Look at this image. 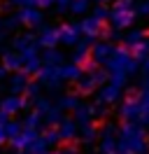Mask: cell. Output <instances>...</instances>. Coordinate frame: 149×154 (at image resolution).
<instances>
[{
	"instance_id": "6da1fadb",
	"label": "cell",
	"mask_w": 149,
	"mask_h": 154,
	"mask_svg": "<svg viewBox=\"0 0 149 154\" xmlns=\"http://www.w3.org/2000/svg\"><path fill=\"white\" fill-rule=\"evenodd\" d=\"M144 152V133L142 128L126 124L117 140V154H142Z\"/></svg>"
},
{
	"instance_id": "7a4b0ae2",
	"label": "cell",
	"mask_w": 149,
	"mask_h": 154,
	"mask_svg": "<svg viewBox=\"0 0 149 154\" xmlns=\"http://www.w3.org/2000/svg\"><path fill=\"white\" fill-rule=\"evenodd\" d=\"M105 66H107V72H110V75L112 72H126V75H130V72H135L140 68V61L133 56V51H130L128 47H117Z\"/></svg>"
},
{
	"instance_id": "3957f363",
	"label": "cell",
	"mask_w": 149,
	"mask_h": 154,
	"mask_svg": "<svg viewBox=\"0 0 149 154\" xmlns=\"http://www.w3.org/2000/svg\"><path fill=\"white\" fill-rule=\"evenodd\" d=\"M138 17V12L133 7V0H117L114 2V7H112V14H110V21H112V28H126L130 26L133 21Z\"/></svg>"
},
{
	"instance_id": "277c9868",
	"label": "cell",
	"mask_w": 149,
	"mask_h": 154,
	"mask_svg": "<svg viewBox=\"0 0 149 154\" xmlns=\"http://www.w3.org/2000/svg\"><path fill=\"white\" fill-rule=\"evenodd\" d=\"M58 33H61V45H79V38H82V26L79 23H63L58 26Z\"/></svg>"
},
{
	"instance_id": "5b68a950",
	"label": "cell",
	"mask_w": 149,
	"mask_h": 154,
	"mask_svg": "<svg viewBox=\"0 0 149 154\" xmlns=\"http://www.w3.org/2000/svg\"><path fill=\"white\" fill-rule=\"evenodd\" d=\"M23 107H26V98L17 96V94H12V96H7L2 103H0V115L12 117V115H17L19 110H23Z\"/></svg>"
},
{
	"instance_id": "8992f818",
	"label": "cell",
	"mask_w": 149,
	"mask_h": 154,
	"mask_svg": "<svg viewBox=\"0 0 149 154\" xmlns=\"http://www.w3.org/2000/svg\"><path fill=\"white\" fill-rule=\"evenodd\" d=\"M121 117H123V119H140V117H142L140 96H128L121 103Z\"/></svg>"
},
{
	"instance_id": "52a82bcc",
	"label": "cell",
	"mask_w": 149,
	"mask_h": 154,
	"mask_svg": "<svg viewBox=\"0 0 149 154\" xmlns=\"http://www.w3.org/2000/svg\"><path fill=\"white\" fill-rule=\"evenodd\" d=\"M40 82L42 84H49V87H58L63 79H61V66H42V70L37 72Z\"/></svg>"
},
{
	"instance_id": "ba28073f",
	"label": "cell",
	"mask_w": 149,
	"mask_h": 154,
	"mask_svg": "<svg viewBox=\"0 0 149 154\" xmlns=\"http://www.w3.org/2000/svg\"><path fill=\"white\" fill-rule=\"evenodd\" d=\"M37 45L44 49H54L56 45H61V33L58 28H51V26H47V28L40 30V38H37Z\"/></svg>"
},
{
	"instance_id": "9c48e42d",
	"label": "cell",
	"mask_w": 149,
	"mask_h": 154,
	"mask_svg": "<svg viewBox=\"0 0 149 154\" xmlns=\"http://www.w3.org/2000/svg\"><path fill=\"white\" fill-rule=\"evenodd\" d=\"M114 45L112 42H96V45H91V56L96 63H107L110 61V56L114 54Z\"/></svg>"
},
{
	"instance_id": "30bf717a",
	"label": "cell",
	"mask_w": 149,
	"mask_h": 154,
	"mask_svg": "<svg viewBox=\"0 0 149 154\" xmlns=\"http://www.w3.org/2000/svg\"><path fill=\"white\" fill-rule=\"evenodd\" d=\"M79 26H82V35H86V38H100L102 33V21H98L96 17L79 21Z\"/></svg>"
},
{
	"instance_id": "8fae6325",
	"label": "cell",
	"mask_w": 149,
	"mask_h": 154,
	"mask_svg": "<svg viewBox=\"0 0 149 154\" xmlns=\"http://www.w3.org/2000/svg\"><path fill=\"white\" fill-rule=\"evenodd\" d=\"M19 19L21 23H26V26H40L42 23V12L37 10V7H23V10L19 12Z\"/></svg>"
},
{
	"instance_id": "7c38bea8",
	"label": "cell",
	"mask_w": 149,
	"mask_h": 154,
	"mask_svg": "<svg viewBox=\"0 0 149 154\" xmlns=\"http://www.w3.org/2000/svg\"><path fill=\"white\" fill-rule=\"evenodd\" d=\"M2 68L5 70H23V58H21V54H17V51H7L5 54V58H2Z\"/></svg>"
},
{
	"instance_id": "4fadbf2b",
	"label": "cell",
	"mask_w": 149,
	"mask_h": 154,
	"mask_svg": "<svg viewBox=\"0 0 149 154\" xmlns=\"http://www.w3.org/2000/svg\"><path fill=\"white\" fill-rule=\"evenodd\" d=\"M91 117H93V107L89 105H79L74 110V124L77 126H91Z\"/></svg>"
},
{
	"instance_id": "5bb4252c",
	"label": "cell",
	"mask_w": 149,
	"mask_h": 154,
	"mask_svg": "<svg viewBox=\"0 0 149 154\" xmlns=\"http://www.w3.org/2000/svg\"><path fill=\"white\" fill-rule=\"evenodd\" d=\"M119 96H121V87L112 84V82H107L100 89V103H112V100H117Z\"/></svg>"
},
{
	"instance_id": "9a60e30c",
	"label": "cell",
	"mask_w": 149,
	"mask_h": 154,
	"mask_svg": "<svg viewBox=\"0 0 149 154\" xmlns=\"http://www.w3.org/2000/svg\"><path fill=\"white\" fill-rule=\"evenodd\" d=\"M61 79L72 82V79H82V66L70 63V66H61Z\"/></svg>"
},
{
	"instance_id": "2e32d148",
	"label": "cell",
	"mask_w": 149,
	"mask_h": 154,
	"mask_svg": "<svg viewBox=\"0 0 149 154\" xmlns=\"http://www.w3.org/2000/svg\"><path fill=\"white\" fill-rule=\"evenodd\" d=\"M74 133H77V124H74V122L63 119V122L58 124V135H61V140H72Z\"/></svg>"
},
{
	"instance_id": "e0dca14e",
	"label": "cell",
	"mask_w": 149,
	"mask_h": 154,
	"mask_svg": "<svg viewBox=\"0 0 149 154\" xmlns=\"http://www.w3.org/2000/svg\"><path fill=\"white\" fill-rule=\"evenodd\" d=\"M89 54H91V45H89V42H79L77 49H74V54H72V63L84 66V61L89 58Z\"/></svg>"
},
{
	"instance_id": "ac0fdd59",
	"label": "cell",
	"mask_w": 149,
	"mask_h": 154,
	"mask_svg": "<svg viewBox=\"0 0 149 154\" xmlns=\"http://www.w3.org/2000/svg\"><path fill=\"white\" fill-rule=\"evenodd\" d=\"M42 63L44 66H61L63 63V54L56 51V49H47L44 56H42Z\"/></svg>"
},
{
	"instance_id": "d6986e66",
	"label": "cell",
	"mask_w": 149,
	"mask_h": 154,
	"mask_svg": "<svg viewBox=\"0 0 149 154\" xmlns=\"http://www.w3.org/2000/svg\"><path fill=\"white\" fill-rule=\"evenodd\" d=\"M26 72H19V75L12 77V91L14 94H19V91H26L28 89V79H26Z\"/></svg>"
},
{
	"instance_id": "ffe728a7",
	"label": "cell",
	"mask_w": 149,
	"mask_h": 154,
	"mask_svg": "<svg viewBox=\"0 0 149 154\" xmlns=\"http://www.w3.org/2000/svg\"><path fill=\"white\" fill-rule=\"evenodd\" d=\"M123 42H126V47H128V49L138 47L140 42H144V33H142V30H133V33H128V35L123 38Z\"/></svg>"
},
{
	"instance_id": "44dd1931",
	"label": "cell",
	"mask_w": 149,
	"mask_h": 154,
	"mask_svg": "<svg viewBox=\"0 0 149 154\" xmlns=\"http://www.w3.org/2000/svg\"><path fill=\"white\" fill-rule=\"evenodd\" d=\"M79 105H82V103H79L77 96H65V98L58 100V110H77Z\"/></svg>"
},
{
	"instance_id": "7402d4cb",
	"label": "cell",
	"mask_w": 149,
	"mask_h": 154,
	"mask_svg": "<svg viewBox=\"0 0 149 154\" xmlns=\"http://www.w3.org/2000/svg\"><path fill=\"white\" fill-rule=\"evenodd\" d=\"M96 87H98V82L93 79V75L82 77V79H79V91H82V94H91V91H93Z\"/></svg>"
},
{
	"instance_id": "603a6c76",
	"label": "cell",
	"mask_w": 149,
	"mask_h": 154,
	"mask_svg": "<svg viewBox=\"0 0 149 154\" xmlns=\"http://www.w3.org/2000/svg\"><path fill=\"white\" fill-rule=\"evenodd\" d=\"M40 122H42V115H40V112H30V115L23 119V128H30V131H35L37 126H40Z\"/></svg>"
},
{
	"instance_id": "cb8c5ba5",
	"label": "cell",
	"mask_w": 149,
	"mask_h": 154,
	"mask_svg": "<svg viewBox=\"0 0 149 154\" xmlns=\"http://www.w3.org/2000/svg\"><path fill=\"white\" fill-rule=\"evenodd\" d=\"M21 131H23V126L14 124V122H7V124H5V135H7V140H14Z\"/></svg>"
},
{
	"instance_id": "d4e9b609",
	"label": "cell",
	"mask_w": 149,
	"mask_h": 154,
	"mask_svg": "<svg viewBox=\"0 0 149 154\" xmlns=\"http://www.w3.org/2000/svg\"><path fill=\"white\" fill-rule=\"evenodd\" d=\"M56 0H19V5H23V7H49V5H54Z\"/></svg>"
},
{
	"instance_id": "484cf974",
	"label": "cell",
	"mask_w": 149,
	"mask_h": 154,
	"mask_svg": "<svg viewBox=\"0 0 149 154\" xmlns=\"http://www.w3.org/2000/svg\"><path fill=\"white\" fill-rule=\"evenodd\" d=\"M86 10H89V0H72V5H70V12L74 14H84Z\"/></svg>"
},
{
	"instance_id": "4316f807",
	"label": "cell",
	"mask_w": 149,
	"mask_h": 154,
	"mask_svg": "<svg viewBox=\"0 0 149 154\" xmlns=\"http://www.w3.org/2000/svg\"><path fill=\"white\" fill-rule=\"evenodd\" d=\"M110 14H112V10H107L105 5H98V7L93 10V17H96L98 21H107V19H110Z\"/></svg>"
},
{
	"instance_id": "83f0119b",
	"label": "cell",
	"mask_w": 149,
	"mask_h": 154,
	"mask_svg": "<svg viewBox=\"0 0 149 154\" xmlns=\"http://www.w3.org/2000/svg\"><path fill=\"white\" fill-rule=\"evenodd\" d=\"M126 79H128L126 72H112V75H110V82H112V84H117V87H123Z\"/></svg>"
},
{
	"instance_id": "f1b7e54d",
	"label": "cell",
	"mask_w": 149,
	"mask_h": 154,
	"mask_svg": "<svg viewBox=\"0 0 149 154\" xmlns=\"http://www.w3.org/2000/svg\"><path fill=\"white\" fill-rule=\"evenodd\" d=\"M135 12H138L140 17H147V14H149V0H142L138 7H135Z\"/></svg>"
},
{
	"instance_id": "f546056e",
	"label": "cell",
	"mask_w": 149,
	"mask_h": 154,
	"mask_svg": "<svg viewBox=\"0 0 149 154\" xmlns=\"http://www.w3.org/2000/svg\"><path fill=\"white\" fill-rule=\"evenodd\" d=\"M19 23H21V19H19V14H17V17H9V19L5 21V30H12V28H17Z\"/></svg>"
},
{
	"instance_id": "4dcf8cb0",
	"label": "cell",
	"mask_w": 149,
	"mask_h": 154,
	"mask_svg": "<svg viewBox=\"0 0 149 154\" xmlns=\"http://www.w3.org/2000/svg\"><path fill=\"white\" fill-rule=\"evenodd\" d=\"M56 5H58V10H61V12H65V10H70L72 0H56Z\"/></svg>"
},
{
	"instance_id": "1f68e13d",
	"label": "cell",
	"mask_w": 149,
	"mask_h": 154,
	"mask_svg": "<svg viewBox=\"0 0 149 154\" xmlns=\"http://www.w3.org/2000/svg\"><path fill=\"white\" fill-rule=\"evenodd\" d=\"M142 68H144V70H147V72H149V56L144 58V61H142Z\"/></svg>"
},
{
	"instance_id": "d6a6232c",
	"label": "cell",
	"mask_w": 149,
	"mask_h": 154,
	"mask_svg": "<svg viewBox=\"0 0 149 154\" xmlns=\"http://www.w3.org/2000/svg\"><path fill=\"white\" fill-rule=\"evenodd\" d=\"M58 154H77V152H72V149H65V152H58Z\"/></svg>"
},
{
	"instance_id": "836d02e7",
	"label": "cell",
	"mask_w": 149,
	"mask_h": 154,
	"mask_svg": "<svg viewBox=\"0 0 149 154\" xmlns=\"http://www.w3.org/2000/svg\"><path fill=\"white\" fill-rule=\"evenodd\" d=\"M2 30H5V21L0 19V33H2Z\"/></svg>"
},
{
	"instance_id": "e575fe53",
	"label": "cell",
	"mask_w": 149,
	"mask_h": 154,
	"mask_svg": "<svg viewBox=\"0 0 149 154\" xmlns=\"http://www.w3.org/2000/svg\"><path fill=\"white\" fill-rule=\"evenodd\" d=\"M96 2H100V5H105V2H110V0H96Z\"/></svg>"
},
{
	"instance_id": "d590c367",
	"label": "cell",
	"mask_w": 149,
	"mask_h": 154,
	"mask_svg": "<svg viewBox=\"0 0 149 154\" xmlns=\"http://www.w3.org/2000/svg\"><path fill=\"white\" fill-rule=\"evenodd\" d=\"M144 87H147V89H149V77H147V82H144Z\"/></svg>"
}]
</instances>
